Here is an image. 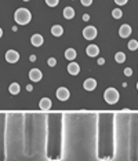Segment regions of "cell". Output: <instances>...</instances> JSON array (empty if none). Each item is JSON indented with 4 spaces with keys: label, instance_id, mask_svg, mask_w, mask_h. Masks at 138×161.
<instances>
[{
    "label": "cell",
    "instance_id": "obj_1",
    "mask_svg": "<svg viewBox=\"0 0 138 161\" xmlns=\"http://www.w3.org/2000/svg\"><path fill=\"white\" fill-rule=\"evenodd\" d=\"M30 18H32V14L28 8H18L14 14V19L18 25H26L30 22Z\"/></svg>",
    "mask_w": 138,
    "mask_h": 161
},
{
    "label": "cell",
    "instance_id": "obj_2",
    "mask_svg": "<svg viewBox=\"0 0 138 161\" xmlns=\"http://www.w3.org/2000/svg\"><path fill=\"white\" fill-rule=\"evenodd\" d=\"M119 91L117 89H115L113 87H111V88H108L105 91V94H104V98H105V101L108 102L109 105H115L117 103V101H119Z\"/></svg>",
    "mask_w": 138,
    "mask_h": 161
},
{
    "label": "cell",
    "instance_id": "obj_3",
    "mask_svg": "<svg viewBox=\"0 0 138 161\" xmlns=\"http://www.w3.org/2000/svg\"><path fill=\"white\" fill-rule=\"evenodd\" d=\"M83 36L86 40H93L97 37V29L94 26H86L83 29Z\"/></svg>",
    "mask_w": 138,
    "mask_h": 161
},
{
    "label": "cell",
    "instance_id": "obj_4",
    "mask_svg": "<svg viewBox=\"0 0 138 161\" xmlns=\"http://www.w3.org/2000/svg\"><path fill=\"white\" fill-rule=\"evenodd\" d=\"M55 95H57V98L60 99V101H66V99H69V96H71V92H69V89L65 88V87H60V88L57 89Z\"/></svg>",
    "mask_w": 138,
    "mask_h": 161
},
{
    "label": "cell",
    "instance_id": "obj_5",
    "mask_svg": "<svg viewBox=\"0 0 138 161\" xmlns=\"http://www.w3.org/2000/svg\"><path fill=\"white\" fill-rule=\"evenodd\" d=\"M18 59H19V54L17 52V51H14V50H9V51L6 52V61H7V62H10V63H15Z\"/></svg>",
    "mask_w": 138,
    "mask_h": 161
},
{
    "label": "cell",
    "instance_id": "obj_6",
    "mask_svg": "<svg viewBox=\"0 0 138 161\" xmlns=\"http://www.w3.org/2000/svg\"><path fill=\"white\" fill-rule=\"evenodd\" d=\"M42 77H43V75H42V72H40L39 69H30V72H29V79L32 81L37 83V81L42 80Z\"/></svg>",
    "mask_w": 138,
    "mask_h": 161
},
{
    "label": "cell",
    "instance_id": "obj_7",
    "mask_svg": "<svg viewBox=\"0 0 138 161\" xmlns=\"http://www.w3.org/2000/svg\"><path fill=\"white\" fill-rule=\"evenodd\" d=\"M119 35H120V37H123V39L129 37V36L131 35V26H130V25H122L119 29Z\"/></svg>",
    "mask_w": 138,
    "mask_h": 161
},
{
    "label": "cell",
    "instance_id": "obj_8",
    "mask_svg": "<svg viewBox=\"0 0 138 161\" xmlns=\"http://www.w3.org/2000/svg\"><path fill=\"white\" fill-rule=\"evenodd\" d=\"M30 43H32V45H35V47H40V45L43 44V36L39 35V33H35V35L30 37Z\"/></svg>",
    "mask_w": 138,
    "mask_h": 161
},
{
    "label": "cell",
    "instance_id": "obj_9",
    "mask_svg": "<svg viewBox=\"0 0 138 161\" xmlns=\"http://www.w3.org/2000/svg\"><path fill=\"white\" fill-rule=\"evenodd\" d=\"M86 54H87L88 57H91V58H93V57H97V55L99 54V48L97 47L95 44H90L87 48H86Z\"/></svg>",
    "mask_w": 138,
    "mask_h": 161
},
{
    "label": "cell",
    "instance_id": "obj_10",
    "mask_svg": "<svg viewBox=\"0 0 138 161\" xmlns=\"http://www.w3.org/2000/svg\"><path fill=\"white\" fill-rule=\"evenodd\" d=\"M83 87H84V89H86V91H94V89H95V87H97V81L94 80V79H87V80L84 81Z\"/></svg>",
    "mask_w": 138,
    "mask_h": 161
},
{
    "label": "cell",
    "instance_id": "obj_11",
    "mask_svg": "<svg viewBox=\"0 0 138 161\" xmlns=\"http://www.w3.org/2000/svg\"><path fill=\"white\" fill-rule=\"evenodd\" d=\"M68 72L71 73V75H73V76H76L80 72V65L79 63H76V62H72V63H69V66H68Z\"/></svg>",
    "mask_w": 138,
    "mask_h": 161
},
{
    "label": "cell",
    "instance_id": "obj_12",
    "mask_svg": "<svg viewBox=\"0 0 138 161\" xmlns=\"http://www.w3.org/2000/svg\"><path fill=\"white\" fill-rule=\"evenodd\" d=\"M51 99H48V98H43L42 101H40V103H39V106H40V109L42 110H48L51 107Z\"/></svg>",
    "mask_w": 138,
    "mask_h": 161
},
{
    "label": "cell",
    "instance_id": "obj_13",
    "mask_svg": "<svg viewBox=\"0 0 138 161\" xmlns=\"http://www.w3.org/2000/svg\"><path fill=\"white\" fill-rule=\"evenodd\" d=\"M51 33H53V36H55V37H60L64 33V28L61 26V25H54V26L51 28Z\"/></svg>",
    "mask_w": 138,
    "mask_h": 161
},
{
    "label": "cell",
    "instance_id": "obj_14",
    "mask_svg": "<svg viewBox=\"0 0 138 161\" xmlns=\"http://www.w3.org/2000/svg\"><path fill=\"white\" fill-rule=\"evenodd\" d=\"M64 17H65L66 19H72V18L75 17V10H73L72 7H65V8H64Z\"/></svg>",
    "mask_w": 138,
    "mask_h": 161
},
{
    "label": "cell",
    "instance_id": "obj_15",
    "mask_svg": "<svg viewBox=\"0 0 138 161\" xmlns=\"http://www.w3.org/2000/svg\"><path fill=\"white\" fill-rule=\"evenodd\" d=\"M9 91H10V94H12V95H17V94H19V91H21V88H19V84L18 83L10 84Z\"/></svg>",
    "mask_w": 138,
    "mask_h": 161
},
{
    "label": "cell",
    "instance_id": "obj_16",
    "mask_svg": "<svg viewBox=\"0 0 138 161\" xmlns=\"http://www.w3.org/2000/svg\"><path fill=\"white\" fill-rule=\"evenodd\" d=\"M65 58L69 61H73L76 58V50H73V48H68V50L65 51Z\"/></svg>",
    "mask_w": 138,
    "mask_h": 161
},
{
    "label": "cell",
    "instance_id": "obj_17",
    "mask_svg": "<svg viewBox=\"0 0 138 161\" xmlns=\"http://www.w3.org/2000/svg\"><path fill=\"white\" fill-rule=\"evenodd\" d=\"M115 59H116L117 63H123L124 61H126V54L122 52V51H119V52L115 55Z\"/></svg>",
    "mask_w": 138,
    "mask_h": 161
},
{
    "label": "cell",
    "instance_id": "obj_18",
    "mask_svg": "<svg viewBox=\"0 0 138 161\" xmlns=\"http://www.w3.org/2000/svg\"><path fill=\"white\" fill-rule=\"evenodd\" d=\"M122 15H123L122 10H120V8H113V11H112V17L116 18V19H119V18H122Z\"/></svg>",
    "mask_w": 138,
    "mask_h": 161
},
{
    "label": "cell",
    "instance_id": "obj_19",
    "mask_svg": "<svg viewBox=\"0 0 138 161\" xmlns=\"http://www.w3.org/2000/svg\"><path fill=\"white\" fill-rule=\"evenodd\" d=\"M129 48H130L131 51L137 50V48H138V42H137V40H130V43H129Z\"/></svg>",
    "mask_w": 138,
    "mask_h": 161
},
{
    "label": "cell",
    "instance_id": "obj_20",
    "mask_svg": "<svg viewBox=\"0 0 138 161\" xmlns=\"http://www.w3.org/2000/svg\"><path fill=\"white\" fill-rule=\"evenodd\" d=\"M46 3H47V6H50V7H55V6H58L60 0H46Z\"/></svg>",
    "mask_w": 138,
    "mask_h": 161
},
{
    "label": "cell",
    "instance_id": "obj_21",
    "mask_svg": "<svg viewBox=\"0 0 138 161\" xmlns=\"http://www.w3.org/2000/svg\"><path fill=\"white\" fill-rule=\"evenodd\" d=\"M47 63H48V66H51V68H54V66H55V63H57V61H55V58H50V59L47 61Z\"/></svg>",
    "mask_w": 138,
    "mask_h": 161
},
{
    "label": "cell",
    "instance_id": "obj_22",
    "mask_svg": "<svg viewBox=\"0 0 138 161\" xmlns=\"http://www.w3.org/2000/svg\"><path fill=\"white\" fill-rule=\"evenodd\" d=\"M80 2H81V4H83V6H86V7L91 6V3H93V0H80Z\"/></svg>",
    "mask_w": 138,
    "mask_h": 161
},
{
    "label": "cell",
    "instance_id": "obj_23",
    "mask_svg": "<svg viewBox=\"0 0 138 161\" xmlns=\"http://www.w3.org/2000/svg\"><path fill=\"white\" fill-rule=\"evenodd\" d=\"M127 2H129V0H115V3H116L117 6H124Z\"/></svg>",
    "mask_w": 138,
    "mask_h": 161
},
{
    "label": "cell",
    "instance_id": "obj_24",
    "mask_svg": "<svg viewBox=\"0 0 138 161\" xmlns=\"http://www.w3.org/2000/svg\"><path fill=\"white\" fill-rule=\"evenodd\" d=\"M124 75H126V76H131L133 75L131 68H126V69H124Z\"/></svg>",
    "mask_w": 138,
    "mask_h": 161
},
{
    "label": "cell",
    "instance_id": "obj_25",
    "mask_svg": "<svg viewBox=\"0 0 138 161\" xmlns=\"http://www.w3.org/2000/svg\"><path fill=\"white\" fill-rule=\"evenodd\" d=\"M104 63H105V59H104V58H99V59H98V65H104Z\"/></svg>",
    "mask_w": 138,
    "mask_h": 161
},
{
    "label": "cell",
    "instance_id": "obj_26",
    "mask_svg": "<svg viewBox=\"0 0 138 161\" xmlns=\"http://www.w3.org/2000/svg\"><path fill=\"white\" fill-rule=\"evenodd\" d=\"M29 61H30V62H35V61H36V57H35V55H30Z\"/></svg>",
    "mask_w": 138,
    "mask_h": 161
},
{
    "label": "cell",
    "instance_id": "obj_27",
    "mask_svg": "<svg viewBox=\"0 0 138 161\" xmlns=\"http://www.w3.org/2000/svg\"><path fill=\"white\" fill-rule=\"evenodd\" d=\"M83 19H84V21H88V19H90V17H88V14H84V15H83Z\"/></svg>",
    "mask_w": 138,
    "mask_h": 161
},
{
    "label": "cell",
    "instance_id": "obj_28",
    "mask_svg": "<svg viewBox=\"0 0 138 161\" xmlns=\"http://www.w3.org/2000/svg\"><path fill=\"white\" fill-rule=\"evenodd\" d=\"M26 89H28V91H32L33 87H32V86H28V87H26Z\"/></svg>",
    "mask_w": 138,
    "mask_h": 161
},
{
    "label": "cell",
    "instance_id": "obj_29",
    "mask_svg": "<svg viewBox=\"0 0 138 161\" xmlns=\"http://www.w3.org/2000/svg\"><path fill=\"white\" fill-rule=\"evenodd\" d=\"M3 36V30H2V28H0V37Z\"/></svg>",
    "mask_w": 138,
    "mask_h": 161
},
{
    "label": "cell",
    "instance_id": "obj_30",
    "mask_svg": "<svg viewBox=\"0 0 138 161\" xmlns=\"http://www.w3.org/2000/svg\"><path fill=\"white\" fill-rule=\"evenodd\" d=\"M22 2H29V0H22Z\"/></svg>",
    "mask_w": 138,
    "mask_h": 161
},
{
    "label": "cell",
    "instance_id": "obj_31",
    "mask_svg": "<svg viewBox=\"0 0 138 161\" xmlns=\"http://www.w3.org/2000/svg\"><path fill=\"white\" fill-rule=\"evenodd\" d=\"M137 88H138V83H137Z\"/></svg>",
    "mask_w": 138,
    "mask_h": 161
}]
</instances>
